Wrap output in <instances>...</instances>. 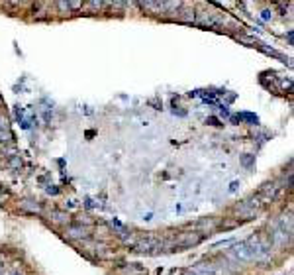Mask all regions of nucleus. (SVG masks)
<instances>
[{
	"mask_svg": "<svg viewBox=\"0 0 294 275\" xmlns=\"http://www.w3.org/2000/svg\"><path fill=\"white\" fill-rule=\"evenodd\" d=\"M202 240V234H183L177 240V246H195Z\"/></svg>",
	"mask_w": 294,
	"mask_h": 275,
	"instance_id": "nucleus-5",
	"label": "nucleus"
},
{
	"mask_svg": "<svg viewBox=\"0 0 294 275\" xmlns=\"http://www.w3.org/2000/svg\"><path fill=\"white\" fill-rule=\"evenodd\" d=\"M138 6H142L146 10H153V12L165 10V2H138Z\"/></svg>",
	"mask_w": 294,
	"mask_h": 275,
	"instance_id": "nucleus-6",
	"label": "nucleus"
},
{
	"mask_svg": "<svg viewBox=\"0 0 294 275\" xmlns=\"http://www.w3.org/2000/svg\"><path fill=\"white\" fill-rule=\"evenodd\" d=\"M20 207H22L24 211H32V213H40V207H38V205H32V201H24V203H20Z\"/></svg>",
	"mask_w": 294,
	"mask_h": 275,
	"instance_id": "nucleus-9",
	"label": "nucleus"
},
{
	"mask_svg": "<svg viewBox=\"0 0 294 275\" xmlns=\"http://www.w3.org/2000/svg\"><path fill=\"white\" fill-rule=\"evenodd\" d=\"M232 256H234V258H238L240 262H253L251 252L247 250V246H245L244 242H242V244H236V246L232 248Z\"/></svg>",
	"mask_w": 294,
	"mask_h": 275,
	"instance_id": "nucleus-3",
	"label": "nucleus"
},
{
	"mask_svg": "<svg viewBox=\"0 0 294 275\" xmlns=\"http://www.w3.org/2000/svg\"><path fill=\"white\" fill-rule=\"evenodd\" d=\"M259 207H261L259 197H251V199H247L242 205L236 207V215H240V217H255Z\"/></svg>",
	"mask_w": 294,
	"mask_h": 275,
	"instance_id": "nucleus-2",
	"label": "nucleus"
},
{
	"mask_svg": "<svg viewBox=\"0 0 294 275\" xmlns=\"http://www.w3.org/2000/svg\"><path fill=\"white\" fill-rule=\"evenodd\" d=\"M132 246H134L136 252H151V250L167 248V246H171V244H169V242H159V240H155V238H142V240L132 242Z\"/></svg>",
	"mask_w": 294,
	"mask_h": 275,
	"instance_id": "nucleus-1",
	"label": "nucleus"
},
{
	"mask_svg": "<svg viewBox=\"0 0 294 275\" xmlns=\"http://www.w3.org/2000/svg\"><path fill=\"white\" fill-rule=\"evenodd\" d=\"M51 219L55 220V222H65V219H67V217H65L63 213H57V211H53V213H51Z\"/></svg>",
	"mask_w": 294,
	"mask_h": 275,
	"instance_id": "nucleus-12",
	"label": "nucleus"
},
{
	"mask_svg": "<svg viewBox=\"0 0 294 275\" xmlns=\"http://www.w3.org/2000/svg\"><path fill=\"white\" fill-rule=\"evenodd\" d=\"M187 275H195V274H187Z\"/></svg>",
	"mask_w": 294,
	"mask_h": 275,
	"instance_id": "nucleus-14",
	"label": "nucleus"
},
{
	"mask_svg": "<svg viewBox=\"0 0 294 275\" xmlns=\"http://www.w3.org/2000/svg\"><path fill=\"white\" fill-rule=\"evenodd\" d=\"M0 132H10L8 130V118L4 114H0Z\"/></svg>",
	"mask_w": 294,
	"mask_h": 275,
	"instance_id": "nucleus-11",
	"label": "nucleus"
},
{
	"mask_svg": "<svg viewBox=\"0 0 294 275\" xmlns=\"http://www.w3.org/2000/svg\"><path fill=\"white\" fill-rule=\"evenodd\" d=\"M67 236L69 238H85L87 236V230L85 228H79V226H69L67 228Z\"/></svg>",
	"mask_w": 294,
	"mask_h": 275,
	"instance_id": "nucleus-7",
	"label": "nucleus"
},
{
	"mask_svg": "<svg viewBox=\"0 0 294 275\" xmlns=\"http://www.w3.org/2000/svg\"><path fill=\"white\" fill-rule=\"evenodd\" d=\"M10 165H12V167H20V158H16V156H14V160H12V162H10Z\"/></svg>",
	"mask_w": 294,
	"mask_h": 275,
	"instance_id": "nucleus-13",
	"label": "nucleus"
},
{
	"mask_svg": "<svg viewBox=\"0 0 294 275\" xmlns=\"http://www.w3.org/2000/svg\"><path fill=\"white\" fill-rule=\"evenodd\" d=\"M57 6L63 10H77V8H83V2H57Z\"/></svg>",
	"mask_w": 294,
	"mask_h": 275,
	"instance_id": "nucleus-8",
	"label": "nucleus"
},
{
	"mask_svg": "<svg viewBox=\"0 0 294 275\" xmlns=\"http://www.w3.org/2000/svg\"><path fill=\"white\" fill-rule=\"evenodd\" d=\"M196 22H198V24H202V26H208V28H214V26H218V24H222L224 20H222V18H216L214 14H198V18H196Z\"/></svg>",
	"mask_w": 294,
	"mask_h": 275,
	"instance_id": "nucleus-4",
	"label": "nucleus"
},
{
	"mask_svg": "<svg viewBox=\"0 0 294 275\" xmlns=\"http://www.w3.org/2000/svg\"><path fill=\"white\" fill-rule=\"evenodd\" d=\"M83 8L85 10H100V8H104V2H83Z\"/></svg>",
	"mask_w": 294,
	"mask_h": 275,
	"instance_id": "nucleus-10",
	"label": "nucleus"
}]
</instances>
